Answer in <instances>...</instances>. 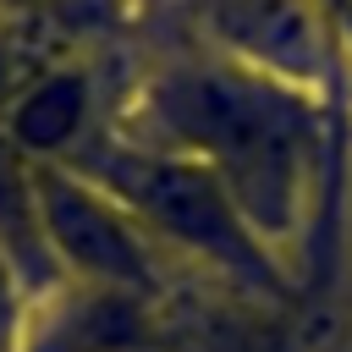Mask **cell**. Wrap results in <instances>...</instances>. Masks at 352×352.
<instances>
[{"label":"cell","instance_id":"3957f363","mask_svg":"<svg viewBox=\"0 0 352 352\" xmlns=\"http://www.w3.org/2000/svg\"><path fill=\"white\" fill-rule=\"evenodd\" d=\"M33 204L50 264L94 286H154L160 242L72 160H33Z\"/></svg>","mask_w":352,"mask_h":352},{"label":"cell","instance_id":"7a4b0ae2","mask_svg":"<svg viewBox=\"0 0 352 352\" xmlns=\"http://www.w3.org/2000/svg\"><path fill=\"white\" fill-rule=\"evenodd\" d=\"M72 165L88 170L154 242H170L187 258H204L209 270H220L253 292L286 286L280 258L253 236V226L236 214L226 187L198 160H187L176 148H154V143H99Z\"/></svg>","mask_w":352,"mask_h":352},{"label":"cell","instance_id":"6da1fadb","mask_svg":"<svg viewBox=\"0 0 352 352\" xmlns=\"http://www.w3.org/2000/svg\"><path fill=\"white\" fill-rule=\"evenodd\" d=\"M143 104L154 148L198 160L275 258L302 236L324 165V121L308 88L226 55L154 77Z\"/></svg>","mask_w":352,"mask_h":352},{"label":"cell","instance_id":"5b68a950","mask_svg":"<svg viewBox=\"0 0 352 352\" xmlns=\"http://www.w3.org/2000/svg\"><path fill=\"white\" fill-rule=\"evenodd\" d=\"M0 60H6V28H0Z\"/></svg>","mask_w":352,"mask_h":352},{"label":"cell","instance_id":"277c9868","mask_svg":"<svg viewBox=\"0 0 352 352\" xmlns=\"http://www.w3.org/2000/svg\"><path fill=\"white\" fill-rule=\"evenodd\" d=\"M16 319H22V275L0 253V352H16Z\"/></svg>","mask_w":352,"mask_h":352}]
</instances>
